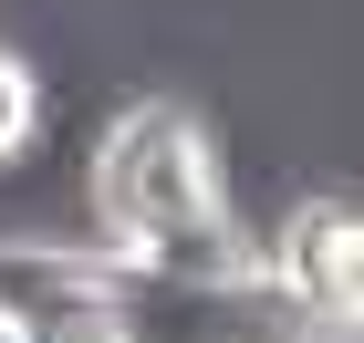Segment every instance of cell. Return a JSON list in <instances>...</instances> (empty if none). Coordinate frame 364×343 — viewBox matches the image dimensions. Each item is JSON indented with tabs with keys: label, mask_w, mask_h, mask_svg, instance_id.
Segmentation results:
<instances>
[{
	"label": "cell",
	"mask_w": 364,
	"mask_h": 343,
	"mask_svg": "<svg viewBox=\"0 0 364 343\" xmlns=\"http://www.w3.org/2000/svg\"><path fill=\"white\" fill-rule=\"evenodd\" d=\"M84 219H94V250L136 260V271H250V229L229 208L219 136L167 94L125 104L94 136Z\"/></svg>",
	"instance_id": "obj_1"
},
{
	"label": "cell",
	"mask_w": 364,
	"mask_h": 343,
	"mask_svg": "<svg viewBox=\"0 0 364 343\" xmlns=\"http://www.w3.org/2000/svg\"><path fill=\"white\" fill-rule=\"evenodd\" d=\"M250 271L312 322V333H354L364 312V219L343 187H302L281 198V219L250 239Z\"/></svg>",
	"instance_id": "obj_2"
},
{
	"label": "cell",
	"mask_w": 364,
	"mask_h": 343,
	"mask_svg": "<svg viewBox=\"0 0 364 343\" xmlns=\"http://www.w3.org/2000/svg\"><path fill=\"white\" fill-rule=\"evenodd\" d=\"M31 146H42V73L0 42V167H21Z\"/></svg>",
	"instance_id": "obj_3"
}]
</instances>
